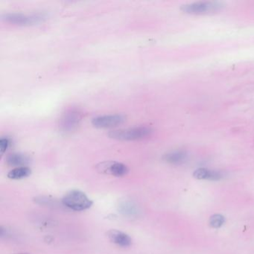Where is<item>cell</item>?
I'll return each mask as SVG.
<instances>
[{"label": "cell", "instance_id": "cell-1", "mask_svg": "<svg viewBox=\"0 0 254 254\" xmlns=\"http://www.w3.org/2000/svg\"><path fill=\"white\" fill-rule=\"evenodd\" d=\"M153 133V130L146 126L130 127L112 130L108 134L110 138L119 141H134L147 138Z\"/></svg>", "mask_w": 254, "mask_h": 254}, {"label": "cell", "instance_id": "cell-2", "mask_svg": "<svg viewBox=\"0 0 254 254\" xmlns=\"http://www.w3.org/2000/svg\"><path fill=\"white\" fill-rule=\"evenodd\" d=\"M62 201L64 206L75 211L86 210L93 205V201L84 192L79 190L68 192Z\"/></svg>", "mask_w": 254, "mask_h": 254}, {"label": "cell", "instance_id": "cell-3", "mask_svg": "<svg viewBox=\"0 0 254 254\" xmlns=\"http://www.w3.org/2000/svg\"><path fill=\"white\" fill-rule=\"evenodd\" d=\"M223 8V4L215 1L193 2L182 6V11L189 15H201L216 13Z\"/></svg>", "mask_w": 254, "mask_h": 254}, {"label": "cell", "instance_id": "cell-4", "mask_svg": "<svg viewBox=\"0 0 254 254\" xmlns=\"http://www.w3.org/2000/svg\"><path fill=\"white\" fill-rule=\"evenodd\" d=\"M82 119V115L78 110L71 109L66 111L60 119V128L65 133L73 131L77 128Z\"/></svg>", "mask_w": 254, "mask_h": 254}, {"label": "cell", "instance_id": "cell-5", "mask_svg": "<svg viewBox=\"0 0 254 254\" xmlns=\"http://www.w3.org/2000/svg\"><path fill=\"white\" fill-rule=\"evenodd\" d=\"M2 19L7 23L17 26H32L41 23L44 17L38 15H26L23 14H6L2 16Z\"/></svg>", "mask_w": 254, "mask_h": 254}, {"label": "cell", "instance_id": "cell-6", "mask_svg": "<svg viewBox=\"0 0 254 254\" xmlns=\"http://www.w3.org/2000/svg\"><path fill=\"white\" fill-rule=\"evenodd\" d=\"M97 169L104 174L111 175L116 177H123L128 173V168L122 162L116 161H106L97 166Z\"/></svg>", "mask_w": 254, "mask_h": 254}, {"label": "cell", "instance_id": "cell-7", "mask_svg": "<svg viewBox=\"0 0 254 254\" xmlns=\"http://www.w3.org/2000/svg\"><path fill=\"white\" fill-rule=\"evenodd\" d=\"M126 117L122 114L105 115L94 118L92 125L97 128H111L124 123Z\"/></svg>", "mask_w": 254, "mask_h": 254}, {"label": "cell", "instance_id": "cell-8", "mask_svg": "<svg viewBox=\"0 0 254 254\" xmlns=\"http://www.w3.org/2000/svg\"><path fill=\"white\" fill-rule=\"evenodd\" d=\"M193 176L198 180H220L223 178V175L220 171L211 170V169L200 168L193 173Z\"/></svg>", "mask_w": 254, "mask_h": 254}, {"label": "cell", "instance_id": "cell-9", "mask_svg": "<svg viewBox=\"0 0 254 254\" xmlns=\"http://www.w3.org/2000/svg\"><path fill=\"white\" fill-rule=\"evenodd\" d=\"M108 237L112 242L121 247H129L131 245L132 239L126 233L119 230H110L108 233Z\"/></svg>", "mask_w": 254, "mask_h": 254}, {"label": "cell", "instance_id": "cell-10", "mask_svg": "<svg viewBox=\"0 0 254 254\" xmlns=\"http://www.w3.org/2000/svg\"><path fill=\"white\" fill-rule=\"evenodd\" d=\"M188 155L184 151H171L163 157V159L169 164L180 165L187 161Z\"/></svg>", "mask_w": 254, "mask_h": 254}, {"label": "cell", "instance_id": "cell-11", "mask_svg": "<svg viewBox=\"0 0 254 254\" xmlns=\"http://www.w3.org/2000/svg\"><path fill=\"white\" fill-rule=\"evenodd\" d=\"M6 162L9 166L23 167L29 162V157L21 153L10 154L6 158Z\"/></svg>", "mask_w": 254, "mask_h": 254}, {"label": "cell", "instance_id": "cell-12", "mask_svg": "<svg viewBox=\"0 0 254 254\" xmlns=\"http://www.w3.org/2000/svg\"><path fill=\"white\" fill-rule=\"evenodd\" d=\"M31 169L26 166L17 167L8 172V177L13 180L25 178L31 175Z\"/></svg>", "mask_w": 254, "mask_h": 254}, {"label": "cell", "instance_id": "cell-13", "mask_svg": "<svg viewBox=\"0 0 254 254\" xmlns=\"http://www.w3.org/2000/svg\"><path fill=\"white\" fill-rule=\"evenodd\" d=\"M225 223V219L220 214H215L211 216L209 219V224L213 228H220Z\"/></svg>", "mask_w": 254, "mask_h": 254}, {"label": "cell", "instance_id": "cell-14", "mask_svg": "<svg viewBox=\"0 0 254 254\" xmlns=\"http://www.w3.org/2000/svg\"><path fill=\"white\" fill-rule=\"evenodd\" d=\"M11 144H12V140L9 137H2L0 139V154L1 155L6 152L7 150L11 146Z\"/></svg>", "mask_w": 254, "mask_h": 254}, {"label": "cell", "instance_id": "cell-15", "mask_svg": "<svg viewBox=\"0 0 254 254\" xmlns=\"http://www.w3.org/2000/svg\"><path fill=\"white\" fill-rule=\"evenodd\" d=\"M26 254V253H22V254Z\"/></svg>", "mask_w": 254, "mask_h": 254}]
</instances>
